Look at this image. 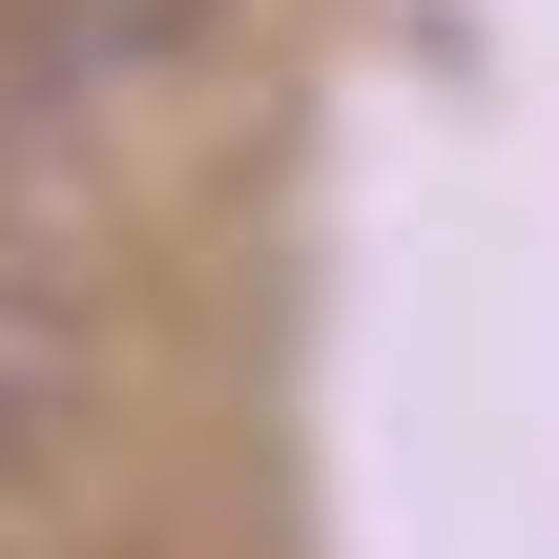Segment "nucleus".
Wrapping results in <instances>:
<instances>
[{
    "label": "nucleus",
    "instance_id": "nucleus-1",
    "mask_svg": "<svg viewBox=\"0 0 559 559\" xmlns=\"http://www.w3.org/2000/svg\"><path fill=\"white\" fill-rule=\"evenodd\" d=\"M249 0H0V166H62L228 62Z\"/></svg>",
    "mask_w": 559,
    "mask_h": 559
},
{
    "label": "nucleus",
    "instance_id": "nucleus-2",
    "mask_svg": "<svg viewBox=\"0 0 559 559\" xmlns=\"http://www.w3.org/2000/svg\"><path fill=\"white\" fill-rule=\"evenodd\" d=\"M62 436H83V332H62L41 290H0V498H21Z\"/></svg>",
    "mask_w": 559,
    "mask_h": 559
}]
</instances>
